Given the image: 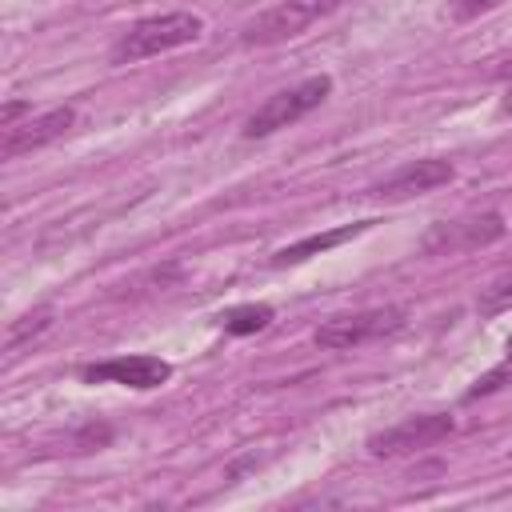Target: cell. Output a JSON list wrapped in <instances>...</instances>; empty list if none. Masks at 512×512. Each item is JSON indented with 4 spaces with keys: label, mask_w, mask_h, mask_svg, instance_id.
Returning <instances> with one entry per match:
<instances>
[{
    "label": "cell",
    "mask_w": 512,
    "mask_h": 512,
    "mask_svg": "<svg viewBox=\"0 0 512 512\" xmlns=\"http://www.w3.org/2000/svg\"><path fill=\"white\" fill-rule=\"evenodd\" d=\"M204 36V20L196 12H164V16H148L136 20L116 44H112V64H136L184 44H196Z\"/></svg>",
    "instance_id": "obj_1"
},
{
    "label": "cell",
    "mask_w": 512,
    "mask_h": 512,
    "mask_svg": "<svg viewBox=\"0 0 512 512\" xmlns=\"http://www.w3.org/2000/svg\"><path fill=\"white\" fill-rule=\"evenodd\" d=\"M328 92H332V76H308V80H300V84H292V88H284V92H276V96H268L248 120H244V136L248 140H260V136H272V132H280V128H288V124H296L300 116H308L316 104H324L328 100Z\"/></svg>",
    "instance_id": "obj_2"
},
{
    "label": "cell",
    "mask_w": 512,
    "mask_h": 512,
    "mask_svg": "<svg viewBox=\"0 0 512 512\" xmlns=\"http://www.w3.org/2000/svg\"><path fill=\"white\" fill-rule=\"evenodd\" d=\"M340 8V0H280L276 8L260 12L244 32L240 40L248 48H268V44H280V40H292L300 36L304 28H312L316 20L332 16Z\"/></svg>",
    "instance_id": "obj_3"
},
{
    "label": "cell",
    "mask_w": 512,
    "mask_h": 512,
    "mask_svg": "<svg viewBox=\"0 0 512 512\" xmlns=\"http://www.w3.org/2000/svg\"><path fill=\"white\" fill-rule=\"evenodd\" d=\"M404 328V312L400 308H368V312H348V316H332L316 328V344L328 352H344V348H360L368 340L392 336Z\"/></svg>",
    "instance_id": "obj_4"
},
{
    "label": "cell",
    "mask_w": 512,
    "mask_h": 512,
    "mask_svg": "<svg viewBox=\"0 0 512 512\" xmlns=\"http://www.w3.org/2000/svg\"><path fill=\"white\" fill-rule=\"evenodd\" d=\"M504 236V216L500 212H484V216H464V220H444L432 224L420 240L424 256H452V252H472L484 248L492 240Z\"/></svg>",
    "instance_id": "obj_5"
},
{
    "label": "cell",
    "mask_w": 512,
    "mask_h": 512,
    "mask_svg": "<svg viewBox=\"0 0 512 512\" xmlns=\"http://www.w3.org/2000/svg\"><path fill=\"white\" fill-rule=\"evenodd\" d=\"M456 420L444 416V412H424V416H408L376 436H368V452L372 456H404V452H416V448H432L440 444L444 436H452Z\"/></svg>",
    "instance_id": "obj_6"
},
{
    "label": "cell",
    "mask_w": 512,
    "mask_h": 512,
    "mask_svg": "<svg viewBox=\"0 0 512 512\" xmlns=\"http://www.w3.org/2000/svg\"><path fill=\"white\" fill-rule=\"evenodd\" d=\"M168 376H172V364L160 360V356H148V352L112 356V360H100V364H84L80 368V380H88V384H124V388H136V392L160 388Z\"/></svg>",
    "instance_id": "obj_7"
},
{
    "label": "cell",
    "mask_w": 512,
    "mask_h": 512,
    "mask_svg": "<svg viewBox=\"0 0 512 512\" xmlns=\"http://www.w3.org/2000/svg\"><path fill=\"white\" fill-rule=\"evenodd\" d=\"M456 176V168L448 160H412L404 164L400 172H392L388 180L372 184V196L380 200H404V196H420V192H432L440 184H448Z\"/></svg>",
    "instance_id": "obj_8"
},
{
    "label": "cell",
    "mask_w": 512,
    "mask_h": 512,
    "mask_svg": "<svg viewBox=\"0 0 512 512\" xmlns=\"http://www.w3.org/2000/svg\"><path fill=\"white\" fill-rule=\"evenodd\" d=\"M72 124H76V112L72 108H52V112L20 124V128H8L4 140H0V160H16V156H24L32 148H44L48 140H60Z\"/></svg>",
    "instance_id": "obj_9"
},
{
    "label": "cell",
    "mask_w": 512,
    "mask_h": 512,
    "mask_svg": "<svg viewBox=\"0 0 512 512\" xmlns=\"http://www.w3.org/2000/svg\"><path fill=\"white\" fill-rule=\"evenodd\" d=\"M376 220H360V224H344V228H332V232H316V236H304V240H296V244H288V248H280V252H272V268H288V264H304V260H312V256H320V252H328V248H340V244H348V240H356L360 232H368Z\"/></svg>",
    "instance_id": "obj_10"
},
{
    "label": "cell",
    "mask_w": 512,
    "mask_h": 512,
    "mask_svg": "<svg viewBox=\"0 0 512 512\" xmlns=\"http://www.w3.org/2000/svg\"><path fill=\"white\" fill-rule=\"evenodd\" d=\"M216 320L228 336H252V332H264L272 324V308L268 304H236V308L220 312Z\"/></svg>",
    "instance_id": "obj_11"
},
{
    "label": "cell",
    "mask_w": 512,
    "mask_h": 512,
    "mask_svg": "<svg viewBox=\"0 0 512 512\" xmlns=\"http://www.w3.org/2000/svg\"><path fill=\"white\" fill-rule=\"evenodd\" d=\"M52 316H56V308H52V304H40V308L24 312L20 320H12L8 332H4V352H16L20 344H28V340H36L40 332H48V328H52Z\"/></svg>",
    "instance_id": "obj_12"
},
{
    "label": "cell",
    "mask_w": 512,
    "mask_h": 512,
    "mask_svg": "<svg viewBox=\"0 0 512 512\" xmlns=\"http://www.w3.org/2000/svg\"><path fill=\"white\" fill-rule=\"evenodd\" d=\"M476 312H480V316L512 312V272H504V276H496L488 288H480V296H476Z\"/></svg>",
    "instance_id": "obj_13"
},
{
    "label": "cell",
    "mask_w": 512,
    "mask_h": 512,
    "mask_svg": "<svg viewBox=\"0 0 512 512\" xmlns=\"http://www.w3.org/2000/svg\"><path fill=\"white\" fill-rule=\"evenodd\" d=\"M504 384H512V340H508V348H504V356H500V364L496 368H488L468 392H464V400H480V396H492V392H500Z\"/></svg>",
    "instance_id": "obj_14"
},
{
    "label": "cell",
    "mask_w": 512,
    "mask_h": 512,
    "mask_svg": "<svg viewBox=\"0 0 512 512\" xmlns=\"http://www.w3.org/2000/svg\"><path fill=\"white\" fill-rule=\"evenodd\" d=\"M496 4H504V0H452L448 8H452V20H476V16L492 12Z\"/></svg>",
    "instance_id": "obj_15"
},
{
    "label": "cell",
    "mask_w": 512,
    "mask_h": 512,
    "mask_svg": "<svg viewBox=\"0 0 512 512\" xmlns=\"http://www.w3.org/2000/svg\"><path fill=\"white\" fill-rule=\"evenodd\" d=\"M28 112V104L24 100H12V104H4V112H0V128L8 132V128H16V116H24Z\"/></svg>",
    "instance_id": "obj_16"
},
{
    "label": "cell",
    "mask_w": 512,
    "mask_h": 512,
    "mask_svg": "<svg viewBox=\"0 0 512 512\" xmlns=\"http://www.w3.org/2000/svg\"><path fill=\"white\" fill-rule=\"evenodd\" d=\"M500 112H504V116H512V80H508V88H504V100H500Z\"/></svg>",
    "instance_id": "obj_17"
}]
</instances>
